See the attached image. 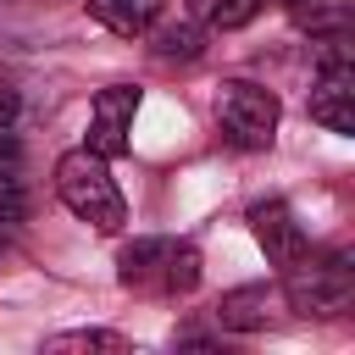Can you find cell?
Here are the masks:
<instances>
[{"label": "cell", "mask_w": 355, "mask_h": 355, "mask_svg": "<svg viewBox=\"0 0 355 355\" xmlns=\"http://www.w3.org/2000/svg\"><path fill=\"white\" fill-rule=\"evenodd\" d=\"M55 194H61V205H67L78 222H89L94 233H116V227L128 222V200H122L111 166H105V155H94L89 144H83V150H67V155L55 161Z\"/></svg>", "instance_id": "1"}, {"label": "cell", "mask_w": 355, "mask_h": 355, "mask_svg": "<svg viewBox=\"0 0 355 355\" xmlns=\"http://www.w3.org/2000/svg\"><path fill=\"white\" fill-rule=\"evenodd\" d=\"M116 277L133 294L178 300V294H194L200 283V250L189 239H133L116 255Z\"/></svg>", "instance_id": "2"}, {"label": "cell", "mask_w": 355, "mask_h": 355, "mask_svg": "<svg viewBox=\"0 0 355 355\" xmlns=\"http://www.w3.org/2000/svg\"><path fill=\"white\" fill-rule=\"evenodd\" d=\"M355 294V266L344 250H322V255H300L294 266H283V300L300 316H338Z\"/></svg>", "instance_id": "3"}, {"label": "cell", "mask_w": 355, "mask_h": 355, "mask_svg": "<svg viewBox=\"0 0 355 355\" xmlns=\"http://www.w3.org/2000/svg\"><path fill=\"white\" fill-rule=\"evenodd\" d=\"M277 116H283V105H277V94L261 89V83L233 78V83H222V94H216L222 139L239 144V150H266V144L277 139Z\"/></svg>", "instance_id": "4"}, {"label": "cell", "mask_w": 355, "mask_h": 355, "mask_svg": "<svg viewBox=\"0 0 355 355\" xmlns=\"http://www.w3.org/2000/svg\"><path fill=\"white\" fill-rule=\"evenodd\" d=\"M311 122H322L327 133H355V67L344 39H327L322 50V72L311 89Z\"/></svg>", "instance_id": "5"}, {"label": "cell", "mask_w": 355, "mask_h": 355, "mask_svg": "<svg viewBox=\"0 0 355 355\" xmlns=\"http://www.w3.org/2000/svg\"><path fill=\"white\" fill-rule=\"evenodd\" d=\"M133 116H139V89H133V83L100 89L94 105H89V150L105 155V161L128 155V144H133Z\"/></svg>", "instance_id": "6"}, {"label": "cell", "mask_w": 355, "mask_h": 355, "mask_svg": "<svg viewBox=\"0 0 355 355\" xmlns=\"http://www.w3.org/2000/svg\"><path fill=\"white\" fill-rule=\"evenodd\" d=\"M250 227H255V244L266 250V261L283 272V266H294L311 244H305V227L294 222V211L283 205V200H261V205H250Z\"/></svg>", "instance_id": "7"}, {"label": "cell", "mask_w": 355, "mask_h": 355, "mask_svg": "<svg viewBox=\"0 0 355 355\" xmlns=\"http://www.w3.org/2000/svg\"><path fill=\"white\" fill-rule=\"evenodd\" d=\"M272 316H277V288L272 283H244V288H227L216 300V322L227 333H261Z\"/></svg>", "instance_id": "8"}, {"label": "cell", "mask_w": 355, "mask_h": 355, "mask_svg": "<svg viewBox=\"0 0 355 355\" xmlns=\"http://www.w3.org/2000/svg\"><path fill=\"white\" fill-rule=\"evenodd\" d=\"M161 11H166V0H89V17L116 39H144L161 22Z\"/></svg>", "instance_id": "9"}, {"label": "cell", "mask_w": 355, "mask_h": 355, "mask_svg": "<svg viewBox=\"0 0 355 355\" xmlns=\"http://www.w3.org/2000/svg\"><path fill=\"white\" fill-rule=\"evenodd\" d=\"M50 355H122L128 338L122 333H105V327H72V333H55L44 338Z\"/></svg>", "instance_id": "10"}, {"label": "cell", "mask_w": 355, "mask_h": 355, "mask_svg": "<svg viewBox=\"0 0 355 355\" xmlns=\"http://www.w3.org/2000/svg\"><path fill=\"white\" fill-rule=\"evenodd\" d=\"M155 33V55L161 61H194L205 50V22H172V28H150Z\"/></svg>", "instance_id": "11"}, {"label": "cell", "mask_w": 355, "mask_h": 355, "mask_svg": "<svg viewBox=\"0 0 355 355\" xmlns=\"http://www.w3.org/2000/svg\"><path fill=\"white\" fill-rule=\"evenodd\" d=\"M266 0H189V17L205 28H244Z\"/></svg>", "instance_id": "12"}, {"label": "cell", "mask_w": 355, "mask_h": 355, "mask_svg": "<svg viewBox=\"0 0 355 355\" xmlns=\"http://www.w3.org/2000/svg\"><path fill=\"white\" fill-rule=\"evenodd\" d=\"M0 128H17V94L0 83Z\"/></svg>", "instance_id": "13"}]
</instances>
